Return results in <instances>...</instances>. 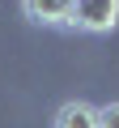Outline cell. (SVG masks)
Segmentation results:
<instances>
[{
    "label": "cell",
    "instance_id": "obj_3",
    "mask_svg": "<svg viewBox=\"0 0 119 128\" xmlns=\"http://www.w3.org/2000/svg\"><path fill=\"white\" fill-rule=\"evenodd\" d=\"M51 128H98V107L85 102V98H72V102H64L55 111Z\"/></svg>",
    "mask_w": 119,
    "mask_h": 128
},
{
    "label": "cell",
    "instance_id": "obj_4",
    "mask_svg": "<svg viewBox=\"0 0 119 128\" xmlns=\"http://www.w3.org/2000/svg\"><path fill=\"white\" fill-rule=\"evenodd\" d=\"M98 128H119V102L98 107Z\"/></svg>",
    "mask_w": 119,
    "mask_h": 128
},
{
    "label": "cell",
    "instance_id": "obj_2",
    "mask_svg": "<svg viewBox=\"0 0 119 128\" xmlns=\"http://www.w3.org/2000/svg\"><path fill=\"white\" fill-rule=\"evenodd\" d=\"M21 13L34 26H68L72 0H21Z\"/></svg>",
    "mask_w": 119,
    "mask_h": 128
},
{
    "label": "cell",
    "instance_id": "obj_1",
    "mask_svg": "<svg viewBox=\"0 0 119 128\" xmlns=\"http://www.w3.org/2000/svg\"><path fill=\"white\" fill-rule=\"evenodd\" d=\"M72 30H85V34H106L119 26V0H72V17H68Z\"/></svg>",
    "mask_w": 119,
    "mask_h": 128
}]
</instances>
